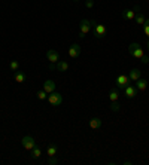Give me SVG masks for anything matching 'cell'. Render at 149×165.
Returning a JSON list of instances; mask_svg holds the SVG:
<instances>
[{
    "mask_svg": "<svg viewBox=\"0 0 149 165\" xmlns=\"http://www.w3.org/2000/svg\"><path fill=\"white\" fill-rule=\"evenodd\" d=\"M128 52H130V54H131L134 58L140 60L143 64H148L149 63V58L145 55L143 48L139 45V43H130V46H128Z\"/></svg>",
    "mask_w": 149,
    "mask_h": 165,
    "instance_id": "obj_1",
    "label": "cell"
},
{
    "mask_svg": "<svg viewBox=\"0 0 149 165\" xmlns=\"http://www.w3.org/2000/svg\"><path fill=\"white\" fill-rule=\"evenodd\" d=\"M115 83H116V88H118V89H124L125 86H128L131 83V80L128 77V74H119V76L116 77V80H115Z\"/></svg>",
    "mask_w": 149,
    "mask_h": 165,
    "instance_id": "obj_2",
    "label": "cell"
},
{
    "mask_svg": "<svg viewBox=\"0 0 149 165\" xmlns=\"http://www.w3.org/2000/svg\"><path fill=\"white\" fill-rule=\"evenodd\" d=\"M91 24L94 25V36H96V37H98V39H103L104 36H106V33H108L106 27H104L103 24L96 23V21H91Z\"/></svg>",
    "mask_w": 149,
    "mask_h": 165,
    "instance_id": "obj_3",
    "label": "cell"
},
{
    "mask_svg": "<svg viewBox=\"0 0 149 165\" xmlns=\"http://www.w3.org/2000/svg\"><path fill=\"white\" fill-rule=\"evenodd\" d=\"M91 21L90 19H82L79 24V37H85L86 34L90 33V30H91Z\"/></svg>",
    "mask_w": 149,
    "mask_h": 165,
    "instance_id": "obj_4",
    "label": "cell"
},
{
    "mask_svg": "<svg viewBox=\"0 0 149 165\" xmlns=\"http://www.w3.org/2000/svg\"><path fill=\"white\" fill-rule=\"evenodd\" d=\"M48 101L51 103L52 106H61L63 104V95L60 94V92H51V94H48V98H46Z\"/></svg>",
    "mask_w": 149,
    "mask_h": 165,
    "instance_id": "obj_5",
    "label": "cell"
},
{
    "mask_svg": "<svg viewBox=\"0 0 149 165\" xmlns=\"http://www.w3.org/2000/svg\"><path fill=\"white\" fill-rule=\"evenodd\" d=\"M21 144H23V147L25 149V150H31V149L36 146V141H35V138H33L31 136H25V137H23Z\"/></svg>",
    "mask_w": 149,
    "mask_h": 165,
    "instance_id": "obj_6",
    "label": "cell"
},
{
    "mask_svg": "<svg viewBox=\"0 0 149 165\" xmlns=\"http://www.w3.org/2000/svg\"><path fill=\"white\" fill-rule=\"evenodd\" d=\"M124 95H125L127 98H134L136 95H137V88L130 83L128 86H125V88H124Z\"/></svg>",
    "mask_w": 149,
    "mask_h": 165,
    "instance_id": "obj_7",
    "label": "cell"
},
{
    "mask_svg": "<svg viewBox=\"0 0 149 165\" xmlns=\"http://www.w3.org/2000/svg\"><path fill=\"white\" fill-rule=\"evenodd\" d=\"M80 55V46L78 43H73V45H70L69 48V57L70 58H78Z\"/></svg>",
    "mask_w": 149,
    "mask_h": 165,
    "instance_id": "obj_8",
    "label": "cell"
},
{
    "mask_svg": "<svg viewBox=\"0 0 149 165\" xmlns=\"http://www.w3.org/2000/svg\"><path fill=\"white\" fill-rule=\"evenodd\" d=\"M46 58L49 60V63L57 64V61L60 60V55H58V52L55 49H49V51L46 52Z\"/></svg>",
    "mask_w": 149,
    "mask_h": 165,
    "instance_id": "obj_9",
    "label": "cell"
},
{
    "mask_svg": "<svg viewBox=\"0 0 149 165\" xmlns=\"http://www.w3.org/2000/svg\"><path fill=\"white\" fill-rule=\"evenodd\" d=\"M128 77H130L131 82H136L137 79L142 77V72H140L139 68H131V70H130V73H128Z\"/></svg>",
    "mask_w": 149,
    "mask_h": 165,
    "instance_id": "obj_10",
    "label": "cell"
},
{
    "mask_svg": "<svg viewBox=\"0 0 149 165\" xmlns=\"http://www.w3.org/2000/svg\"><path fill=\"white\" fill-rule=\"evenodd\" d=\"M43 91H46L48 94L55 91V82L54 80H45L43 82Z\"/></svg>",
    "mask_w": 149,
    "mask_h": 165,
    "instance_id": "obj_11",
    "label": "cell"
},
{
    "mask_svg": "<svg viewBox=\"0 0 149 165\" xmlns=\"http://www.w3.org/2000/svg\"><path fill=\"white\" fill-rule=\"evenodd\" d=\"M134 83H136L134 86L137 88V91H146V88H148V82H146L145 79H142V77H140V79H137Z\"/></svg>",
    "mask_w": 149,
    "mask_h": 165,
    "instance_id": "obj_12",
    "label": "cell"
},
{
    "mask_svg": "<svg viewBox=\"0 0 149 165\" xmlns=\"http://www.w3.org/2000/svg\"><path fill=\"white\" fill-rule=\"evenodd\" d=\"M25 73L24 72H19V70H17L15 73H14V79H15V82H18V83H24L25 82Z\"/></svg>",
    "mask_w": 149,
    "mask_h": 165,
    "instance_id": "obj_13",
    "label": "cell"
},
{
    "mask_svg": "<svg viewBox=\"0 0 149 165\" xmlns=\"http://www.w3.org/2000/svg\"><path fill=\"white\" fill-rule=\"evenodd\" d=\"M55 66H57L58 72H67V70H69V63H67V61H63V60H58Z\"/></svg>",
    "mask_w": 149,
    "mask_h": 165,
    "instance_id": "obj_14",
    "label": "cell"
},
{
    "mask_svg": "<svg viewBox=\"0 0 149 165\" xmlns=\"http://www.w3.org/2000/svg\"><path fill=\"white\" fill-rule=\"evenodd\" d=\"M102 126V119H98V118H91L90 119V128L91 130H98Z\"/></svg>",
    "mask_w": 149,
    "mask_h": 165,
    "instance_id": "obj_15",
    "label": "cell"
},
{
    "mask_svg": "<svg viewBox=\"0 0 149 165\" xmlns=\"http://www.w3.org/2000/svg\"><path fill=\"white\" fill-rule=\"evenodd\" d=\"M122 17L125 18V19H128V21H133L134 17H136V12L131 11V9H125V11L122 12Z\"/></svg>",
    "mask_w": 149,
    "mask_h": 165,
    "instance_id": "obj_16",
    "label": "cell"
},
{
    "mask_svg": "<svg viewBox=\"0 0 149 165\" xmlns=\"http://www.w3.org/2000/svg\"><path fill=\"white\" fill-rule=\"evenodd\" d=\"M134 21H136V24H139V25H143L146 19H145L143 13H140V12H137V13H136V17H134Z\"/></svg>",
    "mask_w": 149,
    "mask_h": 165,
    "instance_id": "obj_17",
    "label": "cell"
},
{
    "mask_svg": "<svg viewBox=\"0 0 149 165\" xmlns=\"http://www.w3.org/2000/svg\"><path fill=\"white\" fill-rule=\"evenodd\" d=\"M109 98H110V101H118V98H119V92H118V89H110Z\"/></svg>",
    "mask_w": 149,
    "mask_h": 165,
    "instance_id": "obj_18",
    "label": "cell"
},
{
    "mask_svg": "<svg viewBox=\"0 0 149 165\" xmlns=\"http://www.w3.org/2000/svg\"><path fill=\"white\" fill-rule=\"evenodd\" d=\"M46 153H48V156H55V155H57V146H55V144H49Z\"/></svg>",
    "mask_w": 149,
    "mask_h": 165,
    "instance_id": "obj_19",
    "label": "cell"
},
{
    "mask_svg": "<svg viewBox=\"0 0 149 165\" xmlns=\"http://www.w3.org/2000/svg\"><path fill=\"white\" fill-rule=\"evenodd\" d=\"M40 155H42V152H40L39 147H33L31 149V158H35V159H37V158H40Z\"/></svg>",
    "mask_w": 149,
    "mask_h": 165,
    "instance_id": "obj_20",
    "label": "cell"
},
{
    "mask_svg": "<svg viewBox=\"0 0 149 165\" xmlns=\"http://www.w3.org/2000/svg\"><path fill=\"white\" fill-rule=\"evenodd\" d=\"M119 107H121V104L118 101H112V104H110V110H112V112H118Z\"/></svg>",
    "mask_w": 149,
    "mask_h": 165,
    "instance_id": "obj_21",
    "label": "cell"
},
{
    "mask_svg": "<svg viewBox=\"0 0 149 165\" xmlns=\"http://www.w3.org/2000/svg\"><path fill=\"white\" fill-rule=\"evenodd\" d=\"M37 98H39V100H46V98H48V92L43 91V89H42V91H37Z\"/></svg>",
    "mask_w": 149,
    "mask_h": 165,
    "instance_id": "obj_22",
    "label": "cell"
},
{
    "mask_svg": "<svg viewBox=\"0 0 149 165\" xmlns=\"http://www.w3.org/2000/svg\"><path fill=\"white\" fill-rule=\"evenodd\" d=\"M143 31H145V34H146V37L149 39V19H146V21H145V24H143Z\"/></svg>",
    "mask_w": 149,
    "mask_h": 165,
    "instance_id": "obj_23",
    "label": "cell"
},
{
    "mask_svg": "<svg viewBox=\"0 0 149 165\" xmlns=\"http://www.w3.org/2000/svg\"><path fill=\"white\" fill-rule=\"evenodd\" d=\"M9 67H11V70H14V72H17L18 67H19V63L18 61H11V64H9Z\"/></svg>",
    "mask_w": 149,
    "mask_h": 165,
    "instance_id": "obj_24",
    "label": "cell"
},
{
    "mask_svg": "<svg viewBox=\"0 0 149 165\" xmlns=\"http://www.w3.org/2000/svg\"><path fill=\"white\" fill-rule=\"evenodd\" d=\"M48 164H49V165H55V164H58V159L55 158V156H49V161H48Z\"/></svg>",
    "mask_w": 149,
    "mask_h": 165,
    "instance_id": "obj_25",
    "label": "cell"
},
{
    "mask_svg": "<svg viewBox=\"0 0 149 165\" xmlns=\"http://www.w3.org/2000/svg\"><path fill=\"white\" fill-rule=\"evenodd\" d=\"M86 8H88V9H91L92 6H94V2H92V0H86Z\"/></svg>",
    "mask_w": 149,
    "mask_h": 165,
    "instance_id": "obj_26",
    "label": "cell"
},
{
    "mask_svg": "<svg viewBox=\"0 0 149 165\" xmlns=\"http://www.w3.org/2000/svg\"><path fill=\"white\" fill-rule=\"evenodd\" d=\"M146 46H148V51H149V39H148V43H146Z\"/></svg>",
    "mask_w": 149,
    "mask_h": 165,
    "instance_id": "obj_27",
    "label": "cell"
},
{
    "mask_svg": "<svg viewBox=\"0 0 149 165\" xmlns=\"http://www.w3.org/2000/svg\"><path fill=\"white\" fill-rule=\"evenodd\" d=\"M74 2H78V0H74Z\"/></svg>",
    "mask_w": 149,
    "mask_h": 165,
    "instance_id": "obj_28",
    "label": "cell"
}]
</instances>
